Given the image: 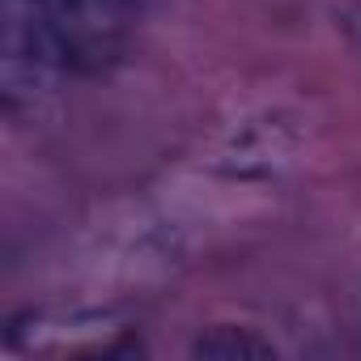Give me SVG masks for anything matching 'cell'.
<instances>
[{"label":"cell","instance_id":"1","mask_svg":"<svg viewBox=\"0 0 361 361\" xmlns=\"http://www.w3.org/2000/svg\"><path fill=\"white\" fill-rule=\"evenodd\" d=\"M192 357H200V361H276V348H272V340H264L251 327L221 323V327H209L196 336Z\"/></svg>","mask_w":361,"mask_h":361}]
</instances>
